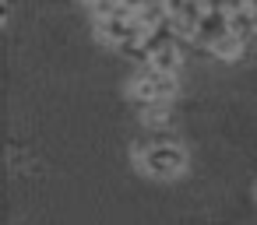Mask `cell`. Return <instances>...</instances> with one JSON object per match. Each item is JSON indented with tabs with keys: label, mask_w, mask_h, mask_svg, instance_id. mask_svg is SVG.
Returning <instances> with one entry per match:
<instances>
[{
	"label": "cell",
	"mask_w": 257,
	"mask_h": 225,
	"mask_svg": "<svg viewBox=\"0 0 257 225\" xmlns=\"http://www.w3.org/2000/svg\"><path fill=\"white\" fill-rule=\"evenodd\" d=\"M134 162L152 179H176V176H183V169H187L190 158H187V148L183 144L155 137V141H145V144L134 148Z\"/></svg>",
	"instance_id": "obj_1"
},
{
	"label": "cell",
	"mask_w": 257,
	"mask_h": 225,
	"mask_svg": "<svg viewBox=\"0 0 257 225\" xmlns=\"http://www.w3.org/2000/svg\"><path fill=\"white\" fill-rule=\"evenodd\" d=\"M180 92V81L176 74H162L155 67H141V74L131 81V99L141 102V106H152V102H169L173 95Z\"/></svg>",
	"instance_id": "obj_2"
},
{
	"label": "cell",
	"mask_w": 257,
	"mask_h": 225,
	"mask_svg": "<svg viewBox=\"0 0 257 225\" xmlns=\"http://www.w3.org/2000/svg\"><path fill=\"white\" fill-rule=\"evenodd\" d=\"M141 32H145V29L138 25L134 15H116V18H102V22H95V36H99L106 46H116V50H127L131 43H138Z\"/></svg>",
	"instance_id": "obj_3"
},
{
	"label": "cell",
	"mask_w": 257,
	"mask_h": 225,
	"mask_svg": "<svg viewBox=\"0 0 257 225\" xmlns=\"http://www.w3.org/2000/svg\"><path fill=\"white\" fill-rule=\"evenodd\" d=\"M229 32V15L218 11V8H204V15L197 18V29H194V39L201 46H211L215 39H222Z\"/></svg>",
	"instance_id": "obj_4"
},
{
	"label": "cell",
	"mask_w": 257,
	"mask_h": 225,
	"mask_svg": "<svg viewBox=\"0 0 257 225\" xmlns=\"http://www.w3.org/2000/svg\"><path fill=\"white\" fill-rule=\"evenodd\" d=\"M229 36H236L243 46L253 43V39H257V15H253L250 8L232 11V15H229Z\"/></svg>",
	"instance_id": "obj_5"
},
{
	"label": "cell",
	"mask_w": 257,
	"mask_h": 225,
	"mask_svg": "<svg viewBox=\"0 0 257 225\" xmlns=\"http://www.w3.org/2000/svg\"><path fill=\"white\" fill-rule=\"evenodd\" d=\"M180 60H183V57H180V46L169 43V46H159L155 53H148L145 64L155 67V71H162V74H176V71H180Z\"/></svg>",
	"instance_id": "obj_6"
},
{
	"label": "cell",
	"mask_w": 257,
	"mask_h": 225,
	"mask_svg": "<svg viewBox=\"0 0 257 225\" xmlns=\"http://www.w3.org/2000/svg\"><path fill=\"white\" fill-rule=\"evenodd\" d=\"M208 50H211V57H218V60H239L246 46H243L236 36H229V32H225V36H222V39H215Z\"/></svg>",
	"instance_id": "obj_7"
},
{
	"label": "cell",
	"mask_w": 257,
	"mask_h": 225,
	"mask_svg": "<svg viewBox=\"0 0 257 225\" xmlns=\"http://www.w3.org/2000/svg\"><path fill=\"white\" fill-rule=\"evenodd\" d=\"M11 22V0H0V29Z\"/></svg>",
	"instance_id": "obj_8"
}]
</instances>
